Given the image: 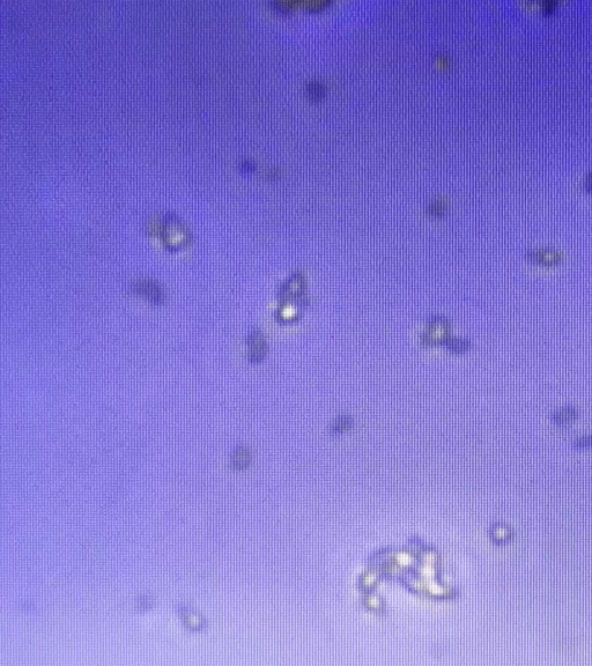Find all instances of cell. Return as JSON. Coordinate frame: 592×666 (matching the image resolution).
Instances as JSON below:
<instances>
[{
  "label": "cell",
  "mask_w": 592,
  "mask_h": 666,
  "mask_svg": "<svg viewBox=\"0 0 592 666\" xmlns=\"http://www.w3.org/2000/svg\"><path fill=\"white\" fill-rule=\"evenodd\" d=\"M577 416H578L577 408L572 406H567L555 411L552 419L557 425L563 426V425L570 424V422L575 420Z\"/></svg>",
  "instance_id": "6da1fadb"
},
{
  "label": "cell",
  "mask_w": 592,
  "mask_h": 666,
  "mask_svg": "<svg viewBox=\"0 0 592 666\" xmlns=\"http://www.w3.org/2000/svg\"><path fill=\"white\" fill-rule=\"evenodd\" d=\"M530 259L536 261V263H541L544 265H550V264H557V261L560 259L557 256V254L554 252H546L545 250L541 251H532L530 254Z\"/></svg>",
  "instance_id": "7a4b0ae2"
},
{
  "label": "cell",
  "mask_w": 592,
  "mask_h": 666,
  "mask_svg": "<svg viewBox=\"0 0 592 666\" xmlns=\"http://www.w3.org/2000/svg\"><path fill=\"white\" fill-rule=\"evenodd\" d=\"M302 279L301 277H293L291 280L283 284L281 287V295L287 297L299 294L302 289Z\"/></svg>",
  "instance_id": "3957f363"
},
{
  "label": "cell",
  "mask_w": 592,
  "mask_h": 666,
  "mask_svg": "<svg viewBox=\"0 0 592 666\" xmlns=\"http://www.w3.org/2000/svg\"><path fill=\"white\" fill-rule=\"evenodd\" d=\"M442 342L446 344L449 350H451L453 352H465L469 350L471 346L469 340H466V339H463V338H456V337H447Z\"/></svg>",
  "instance_id": "277c9868"
},
{
  "label": "cell",
  "mask_w": 592,
  "mask_h": 666,
  "mask_svg": "<svg viewBox=\"0 0 592 666\" xmlns=\"http://www.w3.org/2000/svg\"><path fill=\"white\" fill-rule=\"evenodd\" d=\"M351 424H352V421H351L350 417L342 416V417H340V419L337 420V422L333 426V429L336 431H342V430L347 429L348 427L351 426Z\"/></svg>",
  "instance_id": "5b68a950"
},
{
  "label": "cell",
  "mask_w": 592,
  "mask_h": 666,
  "mask_svg": "<svg viewBox=\"0 0 592 666\" xmlns=\"http://www.w3.org/2000/svg\"><path fill=\"white\" fill-rule=\"evenodd\" d=\"M575 444L577 445V447H581V448L591 447V445H592V437H589V436H585V437H580L576 441Z\"/></svg>",
  "instance_id": "8992f818"
},
{
  "label": "cell",
  "mask_w": 592,
  "mask_h": 666,
  "mask_svg": "<svg viewBox=\"0 0 592 666\" xmlns=\"http://www.w3.org/2000/svg\"><path fill=\"white\" fill-rule=\"evenodd\" d=\"M246 456H247V453H245V452H240V453H236V458H235V464H243V463H246V462H247V459H246Z\"/></svg>",
  "instance_id": "52a82bcc"
}]
</instances>
